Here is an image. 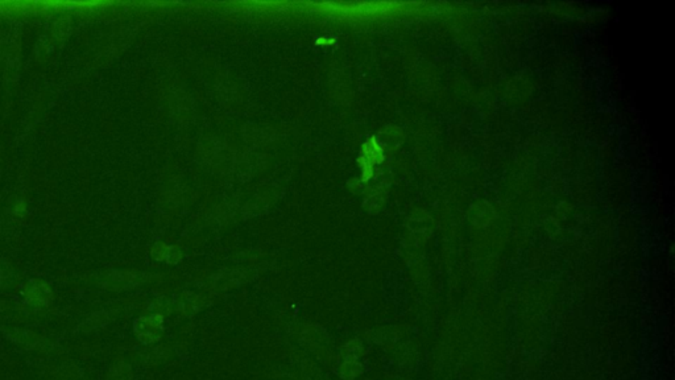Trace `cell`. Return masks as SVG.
Returning a JSON list of instances; mask_svg holds the SVG:
<instances>
[{"instance_id":"1","label":"cell","mask_w":675,"mask_h":380,"mask_svg":"<svg viewBox=\"0 0 675 380\" xmlns=\"http://www.w3.org/2000/svg\"><path fill=\"white\" fill-rule=\"evenodd\" d=\"M163 318L160 316L156 317H148V318H140L135 323V333L140 341L149 343L160 339L161 330H163Z\"/></svg>"},{"instance_id":"2","label":"cell","mask_w":675,"mask_h":380,"mask_svg":"<svg viewBox=\"0 0 675 380\" xmlns=\"http://www.w3.org/2000/svg\"><path fill=\"white\" fill-rule=\"evenodd\" d=\"M26 296L30 304H37V305H44L50 300V292L42 282H39V285L29 287L28 292Z\"/></svg>"}]
</instances>
